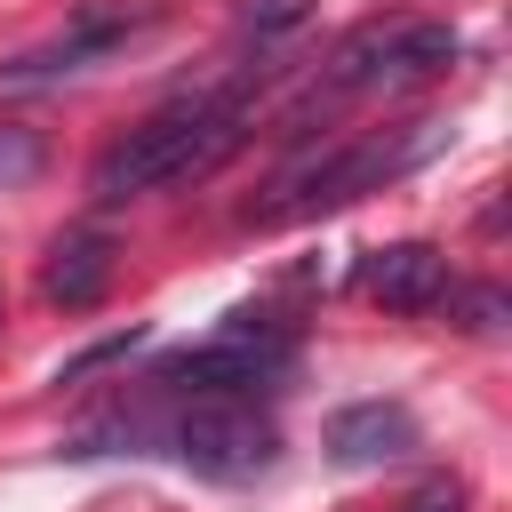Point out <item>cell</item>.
<instances>
[{
    "instance_id": "obj_1",
    "label": "cell",
    "mask_w": 512,
    "mask_h": 512,
    "mask_svg": "<svg viewBox=\"0 0 512 512\" xmlns=\"http://www.w3.org/2000/svg\"><path fill=\"white\" fill-rule=\"evenodd\" d=\"M240 136H248L240 88H216V96L168 104L160 120L128 128V136L96 160L88 200H104V208H112V200H136V192H152V184H192V176H208L224 152H240Z\"/></svg>"
},
{
    "instance_id": "obj_2",
    "label": "cell",
    "mask_w": 512,
    "mask_h": 512,
    "mask_svg": "<svg viewBox=\"0 0 512 512\" xmlns=\"http://www.w3.org/2000/svg\"><path fill=\"white\" fill-rule=\"evenodd\" d=\"M448 144V120H400L384 136H360V144H336V152H312L304 168H288L272 184V200L248 208V224H288V216H320V208H344L392 176H408L416 160H432Z\"/></svg>"
},
{
    "instance_id": "obj_3",
    "label": "cell",
    "mask_w": 512,
    "mask_h": 512,
    "mask_svg": "<svg viewBox=\"0 0 512 512\" xmlns=\"http://www.w3.org/2000/svg\"><path fill=\"white\" fill-rule=\"evenodd\" d=\"M288 360H296V344H288L280 328H264V312H232L208 344L168 352V360H160V384H176V392H216V400H256V392H272V384L288 376Z\"/></svg>"
},
{
    "instance_id": "obj_4",
    "label": "cell",
    "mask_w": 512,
    "mask_h": 512,
    "mask_svg": "<svg viewBox=\"0 0 512 512\" xmlns=\"http://www.w3.org/2000/svg\"><path fill=\"white\" fill-rule=\"evenodd\" d=\"M464 56V40H456V24H416V16H392V24H360L344 48H336V64H328V80L336 88H376V80H424V72H448Z\"/></svg>"
},
{
    "instance_id": "obj_5",
    "label": "cell",
    "mask_w": 512,
    "mask_h": 512,
    "mask_svg": "<svg viewBox=\"0 0 512 512\" xmlns=\"http://www.w3.org/2000/svg\"><path fill=\"white\" fill-rule=\"evenodd\" d=\"M144 24H152V8H80L56 40L8 56V64H0V88H48V80H64V72H88V64L120 56Z\"/></svg>"
},
{
    "instance_id": "obj_6",
    "label": "cell",
    "mask_w": 512,
    "mask_h": 512,
    "mask_svg": "<svg viewBox=\"0 0 512 512\" xmlns=\"http://www.w3.org/2000/svg\"><path fill=\"white\" fill-rule=\"evenodd\" d=\"M416 448V416L400 400H352L328 416V456L344 472H368V464H400Z\"/></svg>"
},
{
    "instance_id": "obj_7",
    "label": "cell",
    "mask_w": 512,
    "mask_h": 512,
    "mask_svg": "<svg viewBox=\"0 0 512 512\" xmlns=\"http://www.w3.org/2000/svg\"><path fill=\"white\" fill-rule=\"evenodd\" d=\"M360 288L376 304H392V312H432L448 296V256L432 240H392V248H376L360 264Z\"/></svg>"
},
{
    "instance_id": "obj_8",
    "label": "cell",
    "mask_w": 512,
    "mask_h": 512,
    "mask_svg": "<svg viewBox=\"0 0 512 512\" xmlns=\"http://www.w3.org/2000/svg\"><path fill=\"white\" fill-rule=\"evenodd\" d=\"M112 264H120V248H112V232H64L56 248H48V304H64V312H88V304H104V288H112Z\"/></svg>"
},
{
    "instance_id": "obj_9",
    "label": "cell",
    "mask_w": 512,
    "mask_h": 512,
    "mask_svg": "<svg viewBox=\"0 0 512 512\" xmlns=\"http://www.w3.org/2000/svg\"><path fill=\"white\" fill-rule=\"evenodd\" d=\"M440 304H448L472 336H504V320H512V296H504V288H456V280H448Z\"/></svg>"
},
{
    "instance_id": "obj_10",
    "label": "cell",
    "mask_w": 512,
    "mask_h": 512,
    "mask_svg": "<svg viewBox=\"0 0 512 512\" xmlns=\"http://www.w3.org/2000/svg\"><path fill=\"white\" fill-rule=\"evenodd\" d=\"M136 344H144V328H120V336H96V344H88V352H72V360H64V368H56V384H88V376H96V368H112V360H128V352H136Z\"/></svg>"
},
{
    "instance_id": "obj_11",
    "label": "cell",
    "mask_w": 512,
    "mask_h": 512,
    "mask_svg": "<svg viewBox=\"0 0 512 512\" xmlns=\"http://www.w3.org/2000/svg\"><path fill=\"white\" fill-rule=\"evenodd\" d=\"M312 16V0H240V32L248 40H280V32H296Z\"/></svg>"
},
{
    "instance_id": "obj_12",
    "label": "cell",
    "mask_w": 512,
    "mask_h": 512,
    "mask_svg": "<svg viewBox=\"0 0 512 512\" xmlns=\"http://www.w3.org/2000/svg\"><path fill=\"white\" fill-rule=\"evenodd\" d=\"M40 160H48L40 128H0V184H32V176H40Z\"/></svg>"
},
{
    "instance_id": "obj_13",
    "label": "cell",
    "mask_w": 512,
    "mask_h": 512,
    "mask_svg": "<svg viewBox=\"0 0 512 512\" xmlns=\"http://www.w3.org/2000/svg\"><path fill=\"white\" fill-rule=\"evenodd\" d=\"M400 512H464V480L456 472H432V480H416L408 488V504Z\"/></svg>"
}]
</instances>
